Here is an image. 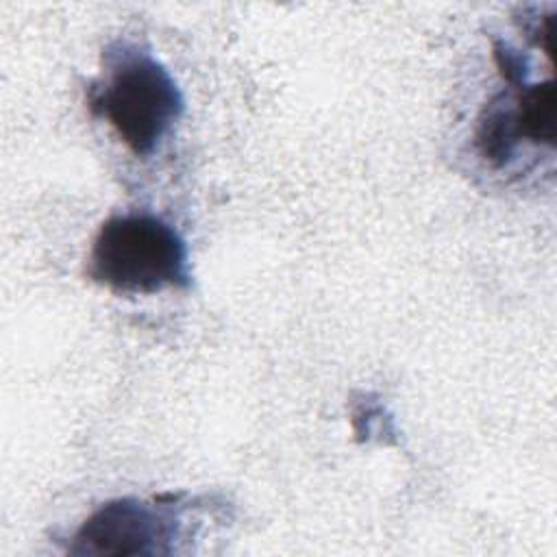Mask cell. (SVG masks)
<instances>
[{
  "mask_svg": "<svg viewBox=\"0 0 557 557\" xmlns=\"http://www.w3.org/2000/svg\"><path fill=\"white\" fill-rule=\"evenodd\" d=\"M181 535V509L174 496H124L91 511L67 546L78 557H154L174 553Z\"/></svg>",
  "mask_w": 557,
  "mask_h": 557,
  "instance_id": "3",
  "label": "cell"
},
{
  "mask_svg": "<svg viewBox=\"0 0 557 557\" xmlns=\"http://www.w3.org/2000/svg\"><path fill=\"white\" fill-rule=\"evenodd\" d=\"M104 76L89 89V109L104 117L126 148L150 157L183 117L185 98L172 72L131 41L111 44Z\"/></svg>",
  "mask_w": 557,
  "mask_h": 557,
  "instance_id": "1",
  "label": "cell"
},
{
  "mask_svg": "<svg viewBox=\"0 0 557 557\" xmlns=\"http://www.w3.org/2000/svg\"><path fill=\"white\" fill-rule=\"evenodd\" d=\"M513 96L496 94L479 115L474 144L494 168H507L524 141L555 146V83L522 81L511 85Z\"/></svg>",
  "mask_w": 557,
  "mask_h": 557,
  "instance_id": "4",
  "label": "cell"
},
{
  "mask_svg": "<svg viewBox=\"0 0 557 557\" xmlns=\"http://www.w3.org/2000/svg\"><path fill=\"white\" fill-rule=\"evenodd\" d=\"M87 276L117 294H157L191 283L189 250L181 233L154 213L104 220L87 257Z\"/></svg>",
  "mask_w": 557,
  "mask_h": 557,
  "instance_id": "2",
  "label": "cell"
}]
</instances>
